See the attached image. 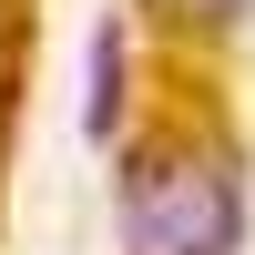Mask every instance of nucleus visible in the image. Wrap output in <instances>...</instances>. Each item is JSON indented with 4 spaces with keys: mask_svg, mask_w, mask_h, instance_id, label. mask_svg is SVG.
<instances>
[{
    "mask_svg": "<svg viewBox=\"0 0 255 255\" xmlns=\"http://www.w3.org/2000/svg\"><path fill=\"white\" fill-rule=\"evenodd\" d=\"M123 255H245V153L174 133L123 163Z\"/></svg>",
    "mask_w": 255,
    "mask_h": 255,
    "instance_id": "f257e3e1",
    "label": "nucleus"
},
{
    "mask_svg": "<svg viewBox=\"0 0 255 255\" xmlns=\"http://www.w3.org/2000/svg\"><path fill=\"white\" fill-rule=\"evenodd\" d=\"M123 92H133V41H123V20H102L92 31V92H82V133L92 143L123 133Z\"/></svg>",
    "mask_w": 255,
    "mask_h": 255,
    "instance_id": "f03ea898",
    "label": "nucleus"
},
{
    "mask_svg": "<svg viewBox=\"0 0 255 255\" xmlns=\"http://www.w3.org/2000/svg\"><path fill=\"white\" fill-rule=\"evenodd\" d=\"M153 10H163V20H184V31H235L255 0H153Z\"/></svg>",
    "mask_w": 255,
    "mask_h": 255,
    "instance_id": "7ed1b4c3",
    "label": "nucleus"
}]
</instances>
